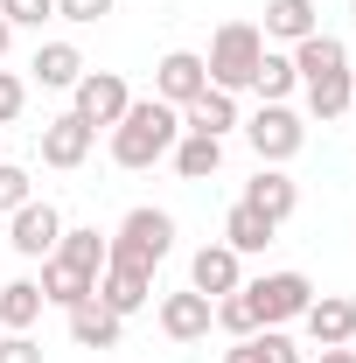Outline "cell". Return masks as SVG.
<instances>
[{
    "label": "cell",
    "instance_id": "cell-1",
    "mask_svg": "<svg viewBox=\"0 0 356 363\" xmlns=\"http://www.w3.org/2000/svg\"><path fill=\"white\" fill-rule=\"evenodd\" d=\"M294 77L308 91V119H350V98H356V77H350V49L335 35L314 28L308 43H294Z\"/></svg>",
    "mask_w": 356,
    "mask_h": 363
},
{
    "label": "cell",
    "instance_id": "cell-2",
    "mask_svg": "<svg viewBox=\"0 0 356 363\" xmlns=\"http://www.w3.org/2000/svg\"><path fill=\"white\" fill-rule=\"evenodd\" d=\"M175 140H182V112H175V105L133 98L126 119L112 126V161H119V168H154V161L175 154Z\"/></svg>",
    "mask_w": 356,
    "mask_h": 363
},
{
    "label": "cell",
    "instance_id": "cell-3",
    "mask_svg": "<svg viewBox=\"0 0 356 363\" xmlns=\"http://www.w3.org/2000/svg\"><path fill=\"white\" fill-rule=\"evenodd\" d=\"M259 56H266V35H259V21H223L210 56H203V70H210V84L217 91H252V70H259Z\"/></svg>",
    "mask_w": 356,
    "mask_h": 363
},
{
    "label": "cell",
    "instance_id": "cell-4",
    "mask_svg": "<svg viewBox=\"0 0 356 363\" xmlns=\"http://www.w3.org/2000/svg\"><path fill=\"white\" fill-rule=\"evenodd\" d=\"M168 252H175V217H168V210L140 203V210H126V217H119V230H112V259H119V266L154 272Z\"/></svg>",
    "mask_w": 356,
    "mask_h": 363
},
{
    "label": "cell",
    "instance_id": "cell-5",
    "mask_svg": "<svg viewBox=\"0 0 356 363\" xmlns=\"http://www.w3.org/2000/svg\"><path fill=\"white\" fill-rule=\"evenodd\" d=\"M245 140H252L259 168H287V161L308 147V126H301V112H294V105H259V112L245 119Z\"/></svg>",
    "mask_w": 356,
    "mask_h": 363
},
{
    "label": "cell",
    "instance_id": "cell-6",
    "mask_svg": "<svg viewBox=\"0 0 356 363\" xmlns=\"http://www.w3.org/2000/svg\"><path fill=\"white\" fill-rule=\"evenodd\" d=\"M245 301H252V315H259V328H287V321L308 315L314 286L308 272H266V279H252V286H238Z\"/></svg>",
    "mask_w": 356,
    "mask_h": 363
},
{
    "label": "cell",
    "instance_id": "cell-7",
    "mask_svg": "<svg viewBox=\"0 0 356 363\" xmlns=\"http://www.w3.org/2000/svg\"><path fill=\"white\" fill-rule=\"evenodd\" d=\"M70 98H77L70 112H77L84 126H119V119H126V105H133V91H126L119 70H84V77L70 84Z\"/></svg>",
    "mask_w": 356,
    "mask_h": 363
},
{
    "label": "cell",
    "instance_id": "cell-8",
    "mask_svg": "<svg viewBox=\"0 0 356 363\" xmlns=\"http://www.w3.org/2000/svg\"><path fill=\"white\" fill-rule=\"evenodd\" d=\"M203 91H210V70H203L196 49H168V56L154 63V98H161V105H175V112H182V105H196Z\"/></svg>",
    "mask_w": 356,
    "mask_h": 363
},
{
    "label": "cell",
    "instance_id": "cell-9",
    "mask_svg": "<svg viewBox=\"0 0 356 363\" xmlns=\"http://www.w3.org/2000/svg\"><path fill=\"white\" fill-rule=\"evenodd\" d=\"M56 238H63L56 203H21V210L7 217V245H14L21 259H49V252H56Z\"/></svg>",
    "mask_w": 356,
    "mask_h": 363
},
{
    "label": "cell",
    "instance_id": "cell-10",
    "mask_svg": "<svg viewBox=\"0 0 356 363\" xmlns=\"http://www.w3.org/2000/svg\"><path fill=\"white\" fill-rule=\"evenodd\" d=\"M210 294H196V286H182V294H161V335L168 342H203L217 321H210Z\"/></svg>",
    "mask_w": 356,
    "mask_h": 363
},
{
    "label": "cell",
    "instance_id": "cell-11",
    "mask_svg": "<svg viewBox=\"0 0 356 363\" xmlns=\"http://www.w3.org/2000/svg\"><path fill=\"white\" fill-rule=\"evenodd\" d=\"M301 321H308L314 350H350V335H356V301H350V294H314Z\"/></svg>",
    "mask_w": 356,
    "mask_h": 363
},
{
    "label": "cell",
    "instance_id": "cell-12",
    "mask_svg": "<svg viewBox=\"0 0 356 363\" xmlns=\"http://www.w3.org/2000/svg\"><path fill=\"white\" fill-rule=\"evenodd\" d=\"M238 203H252L266 224H287V217L301 210V182L287 175V168H259V175L245 182V196H238Z\"/></svg>",
    "mask_w": 356,
    "mask_h": 363
},
{
    "label": "cell",
    "instance_id": "cell-13",
    "mask_svg": "<svg viewBox=\"0 0 356 363\" xmlns=\"http://www.w3.org/2000/svg\"><path fill=\"white\" fill-rule=\"evenodd\" d=\"M189 286H196V294H210V301H223V294H238V286H245V259H238L230 245H203V252L189 259Z\"/></svg>",
    "mask_w": 356,
    "mask_h": 363
},
{
    "label": "cell",
    "instance_id": "cell-14",
    "mask_svg": "<svg viewBox=\"0 0 356 363\" xmlns=\"http://www.w3.org/2000/svg\"><path fill=\"white\" fill-rule=\"evenodd\" d=\"M91 140H98V126H84L77 112L49 119V126H43V168H84V161H91Z\"/></svg>",
    "mask_w": 356,
    "mask_h": 363
},
{
    "label": "cell",
    "instance_id": "cell-15",
    "mask_svg": "<svg viewBox=\"0 0 356 363\" xmlns=\"http://www.w3.org/2000/svg\"><path fill=\"white\" fill-rule=\"evenodd\" d=\"M147 294H154V272L105 259V272H98V301H105V308H112L119 321H126V315H140V308H147Z\"/></svg>",
    "mask_w": 356,
    "mask_h": 363
},
{
    "label": "cell",
    "instance_id": "cell-16",
    "mask_svg": "<svg viewBox=\"0 0 356 363\" xmlns=\"http://www.w3.org/2000/svg\"><path fill=\"white\" fill-rule=\"evenodd\" d=\"M119 335H126V321L112 315L98 294L70 308V342H77V350H119Z\"/></svg>",
    "mask_w": 356,
    "mask_h": 363
},
{
    "label": "cell",
    "instance_id": "cell-17",
    "mask_svg": "<svg viewBox=\"0 0 356 363\" xmlns=\"http://www.w3.org/2000/svg\"><path fill=\"white\" fill-rule=\"evenodd\" d=\"M321 0H266V43H308L314 28H321V14H314Z\"/></svg>",
    "mask_w": 356,
    "mask_h": 363
},
{
    "label": "cell",
    "instance_id": "cell-18",
    "mask_svg": "<svg viewBox=\"0 0 356 363\" xmlns=\"http://www.w3.org/2000/svg\"><path fill=\"white\" fill-rule=\"evenodd\" d=\"M230 126H238V98H230V91H217V84L203 91L196 105H182V133H210V140H223Z\"/></svg>",
    "mask_w": 356,
    "mask_h": 363
},
{
    "label": "cell",
    "instance_id": "cell-19",
    "mask_svg": "<svg viewBox=\"0 0 356 363\" xmlns=\"http://www.w3.org/2000/svg\"><path fill=\"white\" fill-rule=\"evenodd\" d=\"M43 286H35V279H7V286H0V328H7V335H28V328H35V321H43Z\"/></svg>",
    "mask_w": 356,
    "mask_h": 363
},
{
    "label": "cell",
    "instance_id": "cell-20",
    "mask_svg": "<svg viewBox=\"0 0 356 363\" xmlns=\"http://www.w3.org/2000/svg\"><path fill=\"white\" fill-rule=\"evenodd\" d=\"M49 259H63L70 272H84V279H98V272H105V259H112V238H98V230H63Z\"/></svg>",
    "mask_w": 356,
    "mask_h": 363
},
{
    "label": "cell",
    "instance_id": "cell-21",
    "mask_svg": "<svg viewBox=\"0 0 356 363\" xmlns=\"http://www.w3.org/2000/svg\"><path fill=\"white\" fill-rule=\"evenodd\" d=\"M28 70H35V84H43V91H70L77 77H84V56H77V43H43Z\"/></svg>",
    "mask_w": 356,
    "mask_h": 363
},
{
    "label": "cell",
    "instance_id": "cell-22",
    "mask_svg": "<svg viewBox=\"0 0 356 363\" xmlns=\"http://www.w3.org/2000/svg\"><path fill=\"white\" fill-rule=\"evenodd\" d=\"M168 161H175L182 182H210V175L223 168V140H210V133H182Z\"/></svg>",
    "mask_w": 356,
    "mask_h": 363
},
{
    "label": "cell",
    "instance_id": "cell-23",
    "mask_svg": "<svg viewBox=\"0 0 356 363\" xmlns=\"http://www.w3.org/2000/svg\"><path fill=\"white\" fill-rule=\"evenodd\" d=\"M272 230H279V224H266L252 203H230V217H223V245H230L238 259H252V252H266V245H272Z\"/></svg>",
    "mask_w": 356,
    "mask_h": 363
},
{
    "label": "cell",
    "instance_id": "cell-24",
    "mask_svg": "<svg viewBox=\"0 0 356 363\" xmlns=\"http://www.w3.org/2000/svg\"><path fill=\"white\" fill-rule=\"evenodd\" d=\"M35 286H43V301H49V308H63V315H70L77 301H91V294H98V279L70 272L63 259H43V279H35Z\"/></svg>",
    "mask_w": 356,
    "mask_h": 363
},
{
    "label": "cell",
    "instance_id": "cell-25",
    "mask_svg": "<svg viewBox=\"0 0 356 363\" xmlns=\"http://www.w3.org/2000/svg\"><path fill=\"white\" fill-rule=\"evenodd\" d=\"M294 84H301V77H294V56L266 49V56H259V70H252V91H259L266 105H287V98H294Z\"/></svg>",
    "mask_w": 356,
    "mask_h": 363
},
{
    "label": "cell",
    "instance_id": "cell-26",
    "mask_svg": "<svg viewBox=\"0 0 356 363\" xmlns=\"http://www.w3.org/2000/svg\"><path fill=\"white\" fill-rule=\"evenodd\" d=\"M210 321H217L223 335H238V342H245V335H259V315H252V301H245V294H223L217 308H210Z\"/></svg>",
    "mask_w": 356,
    "mask_h": 363
},
{
    "label": "cell",
    "instance_id": "cell-27",
    "mask_svg": "<svg viewBox=\"0 0 356 363\" xmlns=\"http://www.w3.org/2000/svg\"><path fill=\"white\" fill-rule=\"evenodd\" d=\"M21 203H35V182H28V168H14V161H0V210L14 217Z\"/></svg>",
    "mask_w": 356,
    "mask_h": 363
},
{
    "label": "cell",
    "instance_id": "cell-28",
    "mask_svg": "<svg viewBox=\"0 0 356 363\" xmlns=\"http://www.w3.org/2000/svg\"><path fill=\"white\" fill-rule=\"evenodd\" d=\"M0 14H7V28H43L56 21V0H0Z\"/></svg>",
    "mask_w": 356,
    "mask_h": 363
},
{
    "label": "cell",
    "instance_id": "cell-29",
    "mask_svg": "<svg viewBox=\"0 0 356 363\" xmlns=\"http://www.w3.org/2000/svg\"><path fill=\"white\" fill-rule=\"evenodd\" d=\"M252 342H259V357H266V363H308V357H301V342H294L287 328H259Z\"/></svg>",
    "mask_w": 356,
    "mask_h": 363
},
{
    "label": "cell",
    "instance_id": "cell-30",
    "mask_svg": "<svg viewBox=\"0 0 356 363\" xmlns=\"http://www.w3.org/2000/svg\"><path fill=\"white\" fill-rule=\"evenodd\" d=\"M21 105H28V84H21L14 70H0V126H14V119H21Z\"/></svg>",
    "mask_w": 356,
    "mask_h": 363
},
{
    "label": "cell",
    "instance_id": "cell-31",
    "mask_svg": "<svg viewBox=\"0 0 356 363\" xmlns=\"http://www.w3.org/2000/svg\"><path fill=\"white\" fill-rule=\"evenodd\" d=\"M105 14H112V0H56V21H77V28L105 21Z\"/></svg>",
    "mask_w": 356,
    "mask_h": 363
},
{
    "label": "cell",
    "instance_id": "cell-32",
    "mask_svg": "<svg viewBox=\"0 0 356 363\" xmlns=\"http://www.w3.org/2000/svg\"><path fill=\"white\" fill-rule=\"evenodd\" d=\"M0 363H43V342L35 335H0Z\"/></svg>",
    "mask_w": 356,
    "mask_h": 363
},
{
    "label": "cell",
    "instance_id": "cell-33",
    "mask_svg": "<svg viewBox=\"0 0 356 363\" xmlns=\"http://www.w3.org/2000/svg\"><path fill=\"white\" fill-rule=\"evenodd\" d=\"M223 363H266V357H259V342H252V335H245V342H238V350H223Z\"/></svg>",
    "mask_w": 356,
    "mask_h": 363
},
{
    "label": "cell",
    "instance_id": "cell-34",
    "mask_svg": "<svg viewBox=\"0 0 356 363\" xmlns=\"http://www.w3.org/2000/svg\"><path fill=\"white\" fill-rule=\"evenodd\" d=\"M314 363H356V350H321Z\"/></svg>",
    "mask_w": 356,
    "mask_h": 363
},
{
    "label": "cell",
    "instance_id": "cell-35",
    "mask_svg": "<svg viewBox=\"0 0 356 363\" xmlns=\"http://www.w3.org/2000/svg\"><path fill=\"white\" fill-rule=\"evenodd\" d=\"M7 49H14V28H7V14H0V56H7Z\"/></svg>",
    "mask_w": 356,
    "mask_h": 363
},
{
    "label": "cell",
    "instance_id": "cell-36",
    "mask_svg": "<svg viewBox=\"0 0 356 363\" xmlns=\"http://www.w3.org/2000/svg\"><path fill=\"white\" fill-rule=\"evenodd\" d=\"M350 126H356V98H350Z\"/></svg>",
    "mask_w": 356,
    "mask_h": 363
},
{
    "label": "cell",
    "instance_id": "cell-37",
    "mask_svg": "<svg viewBox=\"0 0 356 363\" xmlns=\"http://www.w3.org/2000/svg\"><path fill=\"white\" fill-rule=\"evenodd\" d=\"M350 350H356V335H350Z\"/></svg>",
    "mask_w": 356,
    "mask_h": 363
},
{
    "label": "cell",
    "instance_id": "cell-38",
    "mask_svg": "<svg viewBox=\"0 0 356 363\" xmlns=\"http://www.w3.org/2000/svg\"><path fill=\"white\" fill-rule=\"evenodd\" d=\"M350 7H356V0H350Z\"/></svg>",
    "mask_w": 356,
    "mask_h": 363
}]
</instances>
